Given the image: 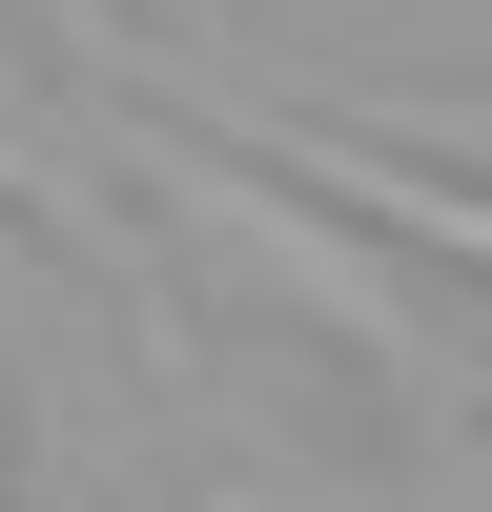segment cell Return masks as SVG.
Masks as SVG:
<instances>
[{
    "label": "cell",
    "instance_id": "1",
    "mask_svg": "<svg viewBox=\"0 0 492 512\" xmlns=\"http://www.w3.org/2000/svg\"><path fill=\"white\" fill-rule=\"evenodd\" d=\"M185 123H226V144H267V164H308L328 205H369L390 246H431V267H472L492 287V164L451 185V164H410L390 123H349V103H246V82H164Z\"/></svg>",
    "mask_w": 492,
    "mask_h": 512
},
{
    "label": "cell",
    "instance_id": "2",
    "mask_svg": "<svg viewBox=\"0 0 492 512\" xmlns=\"http://www.w3.org/2000/svg\"><path fill=\"white\" fill-rule=\"evenodd\" d=\"M431 144H472V164H492V103H472V123H431Z\"/></svg>",
    "mask_w": 492,
    "mask_h": 512
},
{
    "label": "cell",
    "instance_id": "3",
    "mask_svg": "<svg viewBox=\"0 0 492 512\" xmlns=\"http://www.w3.org/2000/svg\"><path fill=\"white\" fill-rule=\"evenodd\" d=\"M41 21H62V0H41Z\"/></svg>",
    "mask_w": 492,
    "mask_h": 512
}]
</instances>
